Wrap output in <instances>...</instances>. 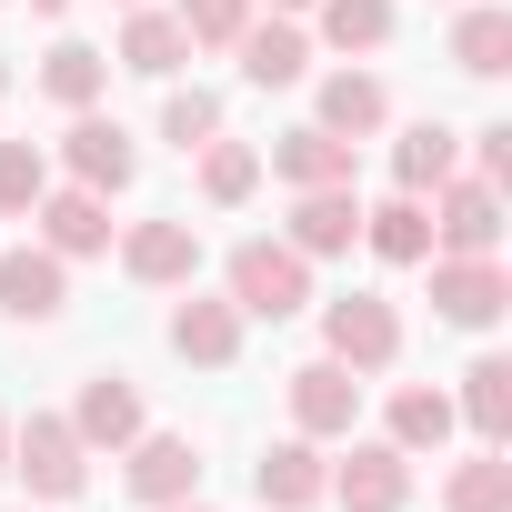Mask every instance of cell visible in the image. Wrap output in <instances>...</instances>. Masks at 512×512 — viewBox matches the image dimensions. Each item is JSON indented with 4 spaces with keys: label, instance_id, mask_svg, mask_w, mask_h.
Listing matches in <instances>:
<instances>
[{
    "label": "cell",
    "instance_id": "obj_1",
    "mask_svg": "<svg viewBox=\"0 0 512 512\" xmlns=\"http://www.w3.org/2000/svg\"><path fill=\"white\" fill-rule=\"evenodd\" d=\"M312 302V262L292 241H231V312L241 322H292Z\"/></svg>",
    "mask_w": 512,
    "mask_h": 512
},
{
    "label": "cell",
    "instance_id": "obj_2",
    "mask_svg": "<svg viewBox=\"0 0 512 512\" xmlns=\"http://www.w3.org/2000/svg\"><path fill=\"white\" fill-rule=\"evenodd\" d=\"M11 472L31 482V502H81L91 442L71 432V412H31V422H11Z\"/></svg>",
    "mask_w": 512,
    "mask_h": 512
},
{
    "label": "cell",
    "instance_id": "obj_3",
    "mask_svg": "<svg viewBox=\"0 0 512 512\" xmlns=\"http://www.w3.org/2000/svg\"><path fill=\"white\" fill-rule=\"evenodd\" d=\"M512 302V272L492 262V251H432V312L452 332H492Z\"/></svg>",
    "mask_w": 512,
    "mask_h": 512
},
{
    "label": "cell",
    "instance_id": "obj_4",
    "mask_svg": "<svg viewBox=\"0 0 512 512\" xmlns=\"http://www.w3.org/2000/svg\"><path fill=\"white\" fill-rule=\"evenodd\" d=\"M322 352H332L342 372H392V362H402V312H392L382 292H342V302L322 312Z\"/></svg>",
    "mask_w": 512,
    "mask_h": 512
},
{
    "label": "cell",
    "instance_id": "obj_5",
    "mask_svg": "<svg viewBox=\"0 0 512 512\" xmlns=\"http://www.w3.org/2000/svg\"><path fill=\"white\" fill-rule=\"evenodd\" d=\"M282 392H292V432H302V442H352V422H362V372H342V362L322 352V362H302Z\"/></svg>",
    "mask_w": 512,
    "mask_h": 512
},
{
    "label": "cell",
    "instance_id": "obj_6",
    "mask_svg": "<svg viewBox=\"0 0 512 512\" xmlns=\"http://www.w3.org/2000/svg\"><path fill=\"white\" fill-rule=\"evenodd\" d=\"M121 272H131V282H151V292H181V282L201 272V221H181V211L131 221V231H121Z\"/></svg>",
    "mask_w": 512,
    "mask_h": 512
},
{
    "label": "cell",
    "instance_id": "obj_7",
    "mask_svg": "<svg viewBox=\"0 0 512 512\" xmlns=\"http://www.w3.org/2000/svg\"><path fill=\"white\" fill-rule=\"evenodd\" d=\"M0 312H11V322H61L71 312V262L41 251V241L0 251Z\"/></svg>",
    "mask_w": 512,
    "mask_h": 512
},
{
    "label": "cell",
    "instance_id": "obj_8",
    "mask_svg": "<svg viewBox=\"0 0 512 512\" xmlns=\"http://www.w3.org/2000/svg\"><path fill=\"white\" fill-rule=\"evenodd\" d=\"M131 462H121V482H131V502H191L201 492V452H191V432H141V442H121Z\"/></svg>",
    "mask_w": 512,
    "mask_h": 512
},
{
    "label": "cell",
    "instance_id": "obj_9",
    "mask_svg": "<svg viewBox=\"0 0 512 512\" xmlns=\"http://www.w3.org/2000/svg\"><path fill=\"white\" fill-rule=\"evenodd\" d=\"M322 502H342V512H402V502H412V452L352 442V462H332V492H322Z\"/></svg>",
    "mask_w": 512,
    "mask_h": 512
},
{
    "label": "cell",
    "instance_id": "obj_10",
    "mask_svg": "<svg viewBox=\"0 0 512 512\" xmlns=\"http://www.w3.org/2000/svg\"><path fill=\"white\" fill-rule=\"evenodd\" d=\"M31 221H41V251H61V262H91V251H111V191H41L31 201Z\"/></svg>",
    "mask_w": 512,
    "mask_h": 512
},
{
    "label": "cell",
    "instance_id": "obj_11",
    "mask_svg": "<svg viewBox=\"0 0 512 512\" xmlns=\"http://www.w3.org/2000/svg\"><path fill=\"white\" fill-rule=\"evenodd\" d=\"M61 161H71V181H81V191H131V171H141V141H131L121 121H101V111H71V141H61Z\"/></svg>",
    "mask_w": 512,
    "mask_h": 512
},
{
    "label": "cell",
    "instance_id": "obj_12",
    "mask_svg": "<svg viewBox=\"0 0 512 512\" xmlns=\"http://www.w3.org/2000/svg\"><path fill=\"white\" fill-rule=\"evenodd\" d=\"M432 251H502V181H432Z\"/></svg>",
    "mask_w": 512,
    "mask_h": 512
},
{
    "label": "cell",
    "instance_id": "obj_13",
    "mask_svg": "<svg viewBox=\"0 0 512 512\" xmlns=\"http://www.w3.org/2000/svg\"><path fill=\"white\" fill-rule=\"evenodd\" d=\"M171 352L201 362V372H231V362H241V312H231V292H181V302H171Z\"/></svg>",
    "mask_w": 512,
    "mask_h": 512
},
{
    "label": "cell",
    "instance_id": "obj_14",
    "mask_svg": "<svg viewBox=\"0 0 512 512\" xmlns=\"http://www.w3.org/2000/svg\"><path fill=\"white\" fill-rule=\"evenodd\" d=\"M251 492H262V512H312L322 492H332V462H322V442H272L262 462H251Z\"/></svg>",
    "mask_w": 512,
    "mask_h": 512
},
{
    "label": "cell",
    "instance_id": "obj_15",
    "mask_svg": "<svg viewBox=\"0 0 512 512\" xmlns=\"http://www.w3.org/2000/svg\"><path fill=\"white\" fill-rule=\"evenodd\" d=\"M302 262H332V251H352L362 241V201H352V181H332V191H292V231H282Z\"/></svg>",
    "mask_w": 512,
    "mask_h": 512
},
{
    "label": "cell",
    "instance_id": "obj_16",
    "mask_svg": "<svg viewBox=\"0 0 512 512\" xmlns=\"http://www.w3.org/2000/svg\"><path fill=\"white\" fill-rule=\"evenodd\" d=\"M262 171L292 181V191H332V181H352V141H332L322 121H302V131H282V141L262 151Z\"/></svg>",
    "mask_w": 512,
    "mask_h": 512
},
{
    "label": "cell",
    "instance_id": "obj_17",
    "mask_svg": "<svg viewBox=\"0 0 512 512\" xmlns=\"http://www.w3.org/2000/svg\"><path fill=\"white\" fill-rule=\"evenodd\" d=\"M71 432H81L91 452H121V442H141V392H131L121 372H91V382H81V402H71Z\"/></svg>",
    "mask_w": 512,
    "mask_h": 512
},
{
    "label": "cell",
    "instance_id": "obj_18",
    "mask_svg": "<svg viewBox=\"0 0 512 512\" xmlns=\"http://www.w3.org/2000/svg\"><path fill=\"white\" fill-rule=\"evenodd\" d=\"M231 51H241V81L251 91H292L312 71V31H292V21H251Z\"/></svg>",
    "mask_w": 512,
    "mask_h": 512
},
{
    "label": "cell",
    "instance_id": "obj_19",
    "mask_svg": "<svg viewBox=\"0 0 512 512\" xmlns=\"http://www.w3.org/2000/svg\"><path fill=\"white\" fill-rule=\"evenodd\" d=\"M362 241H372V262H392V272L432 262V211H422V191H392L382 211H362Z\"/></svg>",
    "mask_w": 512,
    "mask_h": 512
},
{
    "label": "cell",
    "instance_id": "obj_20",
    "mask_svg": "<svg viewBox=\"0 0 512 512\" xmlns=\"http://www.w3.org/2000/svg\"><path fill=\"white\" fill-rule=\"evenodd\" d=\"M121 71H141V81H171L181 61H191V31L171 21V11H141L131 0V21H121V51H111Z\"/></svg>",
    "mask_w": 512,
    "mask_h": 512
},
{
    "label": "cell",
    "instance_id": "obj_21",
    "mask_svg": "<svg viewBox=\"0 0 512 512\" xmlns=\"http://www.w3.org/2000/svg\"><path fill=\"white\" fill-rule=\"evenodd\" d=\"M101 91H111V51H91V41H51V51H41V101L101 111Z\"/></svg>",
    "mask_w": 512,
    "mask_h": 512
},
{
    "label": "cell",
    "instance_id": "obj_22",
    "mask_svg": "<svg viewBox=\"0 0 512 512\" xmlns=\"http://www.w3.org/2000/svg\"><path fill=\"white\" fill-rule=\"evenodd\" d=\"M452 71H472V81L512 71V11H502V0H472V11L452 21Z\"/></svg>",
    "mask_w": 512,
    "mask_h": 512
},
{
    "label": "cell",
    "instance_id": "obj_23",
    "mask_svg": "<svg viewBox=\"0 0 512 512\" xmlns=\"http://www.w3.org/2000/svg\"><path fill=\"white\" fill-rule=\"evenodd\" d=\"M382 121H392V91H382L372 71H332V81H322V131H332V141H372Z\"/></svg>",
    "mask_w": 512,
    "mask_h": 512
},
{
    "label": "cell",
    "instance_id": "obj_24",
    "mask_svg": "<svg viewBox=\"0 0 512 512\" xmlns=\"http://www.w3.org/2000/svg\"><path fill=\"white\" fill-rule=\"evenodd\" d=\"M452 412H462L482 442H512V362H502V352H482V362L462 372V402H452Z\"/></svg>",
    "mask_w": 512,
    "mask_h": 512
},
{
    "label": "cell",
    "instance_id": "obj_25",
    "mask_svg": "<svg viewBox=\"0 0 512 512\" xmlns=\"http://www.w3.org/2000/svg\"><path fill=\"white\" fill-rule=\"evenodd\" d=\"M452 161H462V131H442V121H412V131L392 141V181H402V191L452 181Z\"/></svg>",
    "mask_w": 512,
    "mask_h": 512
},
{
    "label": "cell",
    "instance_id": "obj_26",
    "mask_svg": "<svg viewBox=\"0 0 512 512\" xmlns=\"http://www.w3.org/2000/svg\"><path fill=\"white\" fill-rule=\"evenodd\" d=\"M452 422H462V412H452V392H422V382H402V392H392V452H442V442H452Z\"/></svg>",
    "mask_w": 512,
    "mask_h": 512
},
{
    "label": "cell",
    "instance_id": "obj_27",
    "mask_svg": "<svg viewBox=\"0 0 512 512\" xmlns=\"http://www.w3.org/2000/svg\"><path fill=\"white\" fill-rule=\"evenodd\" d=\"M442 512H512V462H502V442H482L472 462H452Z\"/></svg>",
    "mask_w": 512,
    "mask_h": 512
},
{
    "label": "cell",
    "instance_id": "obj_28",
    "mask_svg": "<svg viewBox=\"0 0 512 512\" xmlns=\"http://www.w3.org/2000/svg\"><path fill=\"white\" fill-rule=\"evenodd\" d=\"M251 191H262V151H251V141H201V201L241 211Z\"/></svg>",
    "mask_w": 512,
    "mask_h": 512
},
{
    "label": "cell",
    "instance_id": "obj_29",
    "mask_svg": "<svg viewBox=\"0 0 512 512\" xmlns=\"http://www.w3.org/2000/svg\"><path fill=\"white\" fill-rule=\"evenodd\" d=\"M332 51H382L392 41V0H312Z\"/></svg>",
    "mask_w": 512,
    "mask_h": 512
},
{
    "label": "cell",
    "instance_id": "obj_30",
    "mask_svg": "<svg viewBox=\"0 0 512 512\" xmlns=\"http://www.w3.org/2000/svg\"><path fill=\"white\" fill-rule=\"evenodd\" d=\"M41 191H51V161L31 141H0V221H31Z\"/></svg>",
    "mask_w": 512,
    "mask_h": 512
},
{
    "label": "cell",
    "instance_id": "obj_31",
    "mask_svg": "<svg viewBox=\"0 0 512 512\" xmlns=\"http://www.w3.org/2000/svg\"><path fill=\"white\" fill-rule=\"evenodd\" d=\"M171 21L191 31V51H231V41L251 31V0H181Z\"/></svg>",
    "mask_w": 512,
    "mask_h": 512
},
{
    "label": "cell",
    "instance_id": "obj_32",
    "mask_svg": "<svg viewBox=\"0 0 512 512\" xmlns=\"http://www.w3.org/2000/svg\"><path fill=\"white\" fill-rule=\"evenodd\" d=\"M161 141H171V151L221 141V101H211V91H171V101H161Z\"/></svg>",
    "mask_w": 512,
    "mask_h": 512
},
{
    "label": "cell",
    "instance_id": "obj_33",
    "mask_svg": "<svg viewBox=\"0 0 512 512\" xmlns=\"http://www.w3.org/2000/svg\"><path fill=\"white\" fill-rule=\"evenodd\" d=\"M472 181H512V121H482L472 131Z\"/></svg>",
    "mask_w": 512,
    "mask_h": 512
},
{
    "label": "cell",
    "instance_id": "obj_34",
    "mask_svg": "<svg viewBox=\"0 0 512 512\" xmlns=\"http://www.w3.org/2000/svg\"><path fill=\"white\" fill-rule=\"evenodd\" d=\"M0 482H11V412H0Z\"/></svg>",
    "mask_w": 512,
    "mask_h": 512
},
{
    "label": "cell",
    "instance_id": "obj_35",
    "mask_svg": "<svg viewBox=\"0 0 512 512\" xmlns=\"http://www.w3.org/2000/svg\"><path fill=\"white\" fill-rule=\"evenodd\" d=\"M31 11H41V21H61V11H71V0H31Z\"/></svg>",
    "mask_w": 512,
    "mask_h": 512
},
{
    "label": "cell",
    "instance_id": "obj_36",
    "mask_svg": "<svg viewBox=\"0 0 512 512\" xmlns=\"http://www.w3.org/2000/svg\"><path fill=\"white\" fill-rule=\"evenodd\" d=\"M161 512H201V492H191V502H161Z\"/></svg>",
    "mask_w": 512,
    "mask_h": 512
},
{
    "label": "cell",
    "instance_id": "obj_37",
    "mask_svg": "<svg viewBox=\"0 0 512 512\" xmlns=\"http://www.w3.org/2000/svg\"><path fill=\"white\" fill-rule=\"evenodd\" d=\"M272 11H312V0H272Z\"/></svg>",
    "mask_w": 512,
    "mask_h": 512
},
{
    "label": "cell",
    "instance_id": "obj_38",
    "mask_svg": "<svg viewBox=\"0 0 512 512\" xmlns=\"http://www.w3.org/2000/svg\"><path fill=\"white\" fill-rule=\"evenodd\" d=\"M0 91H11V61H0Z\"/></svg>",
    "mask_w": 512,
    "mask_h": 512
},
{
    "label": "cell",
    "instance_id": "obj_39",
    "mask_svg": "<svg viewBox=\"0 0 512 512\" xmlns=\"http://www.w3.org/2000/svg\"><path fill=\"white\" fill-rule=\"evenodd\" d=\"M121 11H131V0H121Z\"/></svg>",
    "mask_w": 512,
    "mask_h": 512
},
{
    "label": "cell",
    "instance_id": "obj_40",
    "mask_svg": "<svg viewBox=\"0 0 512 512\" xmlns=\"http://www.w3.org/2000/svg\"><path fill=\"white\" fill-rule=\"evenodd\" d=\"M31 512H41V502H31Z\"/></svg>",
    "mask_w": 512,
    "mask_h": 512
}]
</instances>
